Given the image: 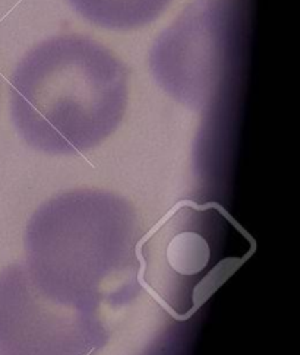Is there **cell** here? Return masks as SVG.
Returning <instances> with one entry per match:
<instances>
[{
  "label": "cell",
  "mask_w": 300,
  "mask_h": 355,
  "mask_svg": "<svg viewBox=\"0 0 300 355\" xmlns=\"http://www.w3.org/2000/svg\"><path fill=\"white\" fill-rule=\"evenodd\" d=\"M255 240L217 203L182 202L142 239L140 279L188 320L255 253Z\"/></svg>",
  "instance_id": "3957f363"
},
{
  "label": "cell",
  "mask_w": 300,
  "mask_h": 355,
  "mask_svg": "<svg viewBox=\"0 0 300 355\" xmlns=\"http://www.w3.org/2000/svg\"><path fill=\"white\" fill-rule=\"evenodd\" d=\"M18 133L38 151L66 155L99 146L128 105V71L83 35L49 38L25 54L9 84Z\"/></svg>",
  "instance_id": "6da1fadb"
},
{
  "label": "cell",
  "mask_w": 300,
  "mask_h": 355,
  "mask_svg": "<svg viewBox=\"0 0 300 355\" xmlns=\"http://www.w3.org/2000/svg\"><path fill=\"white\" fill-rule=\"evenodd\" d=\"M106 338L97 311L46 291L25 265L0 274V355H91Z\"/></svg>",
  "instance_id": "277c9868"
},
{
  "label": "cell",
  "mask_w": 300,
  "mask_h": 355,
  "mask_svg": "<svg viewBox=\"0 0 300 355\" xmlns=\"http://www.w3.org/2000/svg\"><path fill=\"white\" fill-rule=\"evenodd\" d=\"M133 215L101 193L53 199L26 230L30 275L67 302L99 311L103 300L138 293Z\"/></svg>",
  "instance_id": "7a4b0ae2"
},
{
  "label": "cell",
  "mask_w": 300,
  "mask_h": 355,
  "mask_svg": "<svg viewBox=\"0 0 300 355\" xmlns=\"http://www.w3.org/2000/svg\"><path fill=\"white\" fill-rule=\"evenodd\" d=\"M76 13L106 30L142 28L160 18L172 0H69Z\"/></svg>",
  "instance_id": "5b68a950"
}]
</instances>
